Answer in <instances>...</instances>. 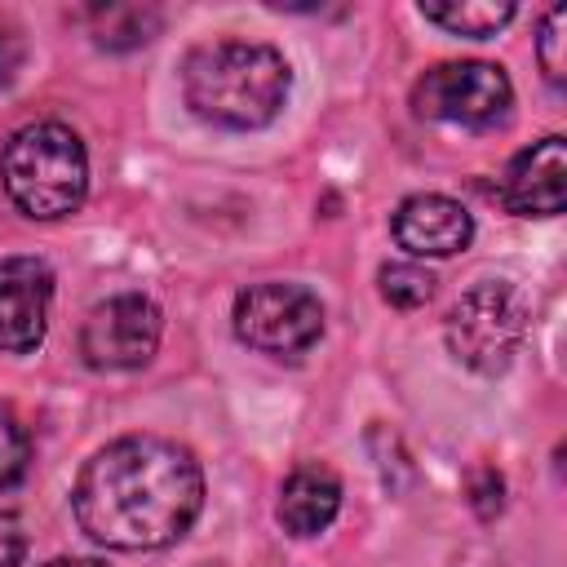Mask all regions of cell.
Masks as SVG:
<instances>
[{
    "mask_svg": "<svg viewBox=\"0 0 567 567\" xmlns=\"http://www.w3.org/2000/svg\"><path fill=\"white\" fill-rule=\"evenodd\" d=\"M71 509L80 532L106 549H164L199 518L204 470L173 439L128 434L84 461Z\"/></svg>",
    "mask_w": 567,
    "mask_h": 567,
    "instance_id": "obj_1",
    "label": "cell"
},
{
    "mask_svg": "<svg viewBox=\"0 0 567 567\" xmlns=\"http://www.w3.org/2000/svg\"><path fill=\"white\" fill-rule=\"evenodd\" d=\"M292 71L279 49L252 40H213L186 53V106L217 128H266L288 102Z\"/></svg>",
    "mask_w": 567,
    "mask_h": 567,
    "instance_id": "obj_2",
    "label": "cell"
},
{
    "mask_svg": "<svg viewBox=\"0 0 567 567\" xmlns=\"http://www.w3.org/2000/svg\"><path fill=\"white\" fill-rule=\"evenodd\" d=\"M0 182L13 208H22L27 217L35 221L66 217L84 204V190H89L84 142L58 120L27 124L0 151Z\"/></svg>",
    "mask_w": 567,
    "mask_h": 567,
    "instance_id": "obj_3",
    "label": "cell"
},
{
    "mask_svg": "<svg viewBox=\"0 0 567 567\" xmlns=\"http://www.w3.org/2000/svg\"><path fill=\"white\" fill-rule=\"evenodd\" d=\"M523 337H527V306L509 284L496 279L470 288L447 315V350L483 377L505 372Z\"/></svg>",
    "mask_w": 567,
    "mask_h": 567,
    "instance_id": "obj_4",
    "label": "cell"
},
{
    "mask_svg": "<svg viewBox=\"0 0 567 567\" xmlns=\"http://www.w3.org/2000/svg\"><path fill=\"white\" fill-rule=\"evenodd\" d=\"M412 106L421 120H443V124H461V128H492L509 115L514 89L496 62H443L416 80Z\"/></svg>",
    "mask_w": 567,
    "mask_h": 567,
    "instance_id": "obj_5",
    "label": "cell"
},
{
    "mask_svg": "<svg viewBox=\"0 0 567 567\" xmlns=\"http://www.w3.org/2000/svg\"><path fill=\"white\" fill-rule=\"evenodd\" d=\"M235 332L261 354H301L323 332V306L301 284H252L235 297Z\"/></svg>",
    "mask_w": 567,
    "mask_h": 567,
    "instance_id": "obj_6",
    "label": "cell"
},
{
    "mask_svg": "<svg viewBox=\"0 0 567 567\" xmlns=\"http://www.w3.org/2000/svg\"><path fill=\"white\" fill-rule=\"evenodd\" d=\"M159 332H164L159 306L142 292H120L89 310V319L80 328V354L89 368H102V372L142 368V363H151Z\"/></svg>",
    "mask_w": 567,
    "mask_h": 567,
    "instance_id": "obj_7",
    "label": "cell"
},
{
    "mask_svg": "<svg viewBox=\"0 0 567 567\" xmlns=\"http://www.w3.org/2000/svg\"><path fill=\"white\" fill-rule=\"evenodd\" d=\"M53 301V270L40 257L0 261V350L27 354L44 341Z\"/></svg>",
    "mask_w": 567,
    "mask_h": 567,
    "instance_id": "obj_8",
    "label": "cell"
},
{
    "mask_svg": "<svg viewBox=\"0 0 567 567\" xmlns=\"http://www.w3.org/2000/svg\"><path fill=\"white\" fill-rule=\"evenodd\" d=\"M501 199L518 217H554L567 204V142L540 137L527 151H518L505 168Z\"/></svg>",
    "mask_w": 567,
    "mask_h": 567,
    "instance_id": "obj_9",
    "label": "cell"
},
{
    "mask_svg": "<svg viewBox=\"0 0 567 567\" xmlns=\"http://www.w3.org/2000/svg\"><path fill=\"white\" fill-rule=\"evenodd\" d=\"M470 235H474V221L465 204L447 195H412L394 213V239L412 257H452L470 244Z\"/></svg>",
    "mask_w": 567,
    "mask_h": 567,
    "instance_id": "obj_10",
    "label": "cell"
},
{
    "mask_svg": "<svg viewBox=\"0 0 567 567\" xmlns=\"http://www.w3.org/2000/svg\"><path fill=\"white\" fill-rule=\"evenodd\" d=\"M341 509V483L328 465H301L279 487V523L292 536H319Z\"/></svg>",
    "mask_w": 567,
    "mask_h": 567,
    "instance_id": "obj_11",
    "label": "cell"
},
{
    "mask_svg": "<svg viewBox=\"0 0 567 567\" xmlns=\"http://www.w3.org/2000/svg\"><path fill=\"white\" fill-rule=\"evenodd\" d=\"M84 27H89V35H93V44H102V49H137V44H146L155 31H159V9H151V4H89V9H80L75 13Z\"/></svg>",
    "mask_w": 567,
    "mask_h": 567,
    "instance_id": "obj_12",
    "label": "cell"
},
{
    "mask_svg": "<svg viewBox=\"0 0 567 567\" xmlns=\"http://www.w3.org/2000/svg\"><path fill=\"white\" fill-rule=\"evenodd\" d=\"M421 18L452 35L483 40L514 18V4L509 0H421Z\"/></svg>",
    "mask_w": 567,
    "mask_h": 567,
    "instance_id": "obj_13",
    "label": "cell"
},
{
    "mask_svg": "<svg viewBox=\"0 0 567 567\" xmlns=\"http://www.w3.org/2000/svg\"><path fill=\"white\" fill-rule=\"evenodd\" d=\"M27 465H31V434L13 416V408L0 403V492L18 487L27 478Z\"/></svg>",
    "mask_w": 567,
    "mask_h": 567,
    "instance_id": "obj_14",
    "label": "cell"
},
{
    "mask_svg": "<svg viewBox=\"0 0 567 567\" xmlns=\"http://www.w3.org/2000/svg\"><path fill=\"white\" fill-rule=\"evenodd\" d=\"M381 297L399 310H416L434 297V275L412 266V261H394V266L381 270Z\"/></svg>",
    "mask_w": 567,
    "mask_h": 567,
    "instance_id": "obj_15",
    "label": "cell"
},
{
    "mask_svg": "<svg viewBox=\"0 0 567 567\" xmlns=\"http://www.w3.org/2000/svg\"><path fill=\"white\" fill-rule=\"evenodd\" d=\"M567 31V9L558 4V9H549L545 13V22H540V40H536V49H540V66H545V80L549 84H563V71H567V62H563V35Z\"/></svg>",
    "mask_w": 567,
    "mask_h": 567,
    "instance_id": "obj_16",
    "label": "cell"
},
{
    "mask_svg": "<svg viewBox=\"0 0 567 567\" xmlns=\"http://www.w3.org/2000/svg\"><path fill=\"white\" fill-rule=\"evenodd\" d=\"M22 58H27V44H22L18 22H13L9 13H0V84H9V80L18 75Z\"/></svg>",
    "mask_w": 567,
    "mask_h": 567,
    "instance_id": "obj_17",
    "label": "cell"
},
{
    "mask_svg": "<svg viewBox=\"0 0 567 567\" xmlns=\"http://www.w3.org/2000/svg\"><path fill=\"white\" fill-rule=\"evenodd\" d=\"M27 558V532H22V518L0 509V567H22Z\"/></svg>",
    "mask_w": 567,
    "mask_h": 567,
    "instance_id": "obj_18",
    "label": "cell"
},
{
    "mask_svg": "<svg viewBox=\"0 0 567 567\" xmlns=\"http://www.w3.org/2000/svg\"><path fill=\"white\" fill-rule=\"evenodd\" d=\"M44 567H102V563H93V558H53Z\"/></svg>",
    "mask_w": 567,
    "mask_h": 567,
    "instance_id": "obj_19",
    "label": "cell"
}]
</instances>
